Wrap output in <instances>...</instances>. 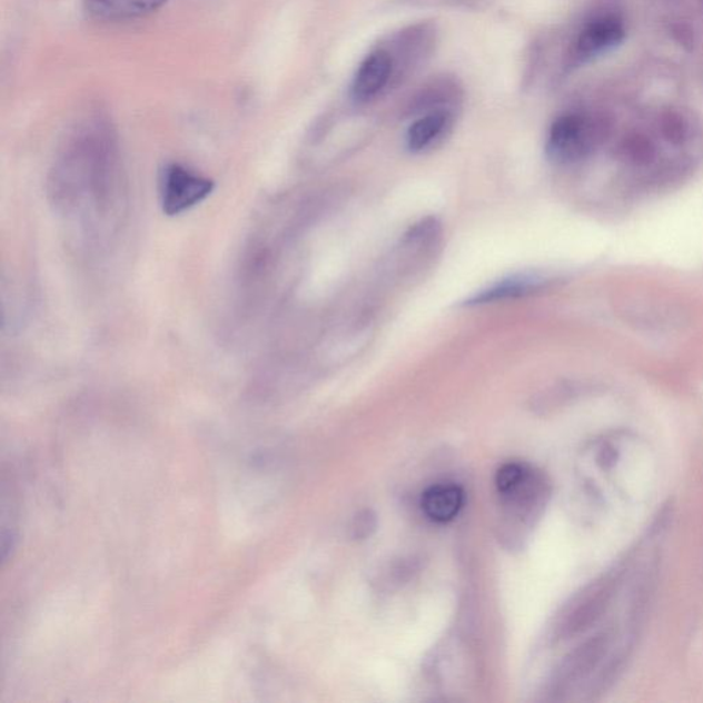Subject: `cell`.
Here are the masks:
<instances>
[{
  "label": "cell",
  "instance_id": "9",
  "mask_svg": "<svg viewBox=\"0 0 703 703\" xmlns=\"http://www.w3.org/2000/svg\"><path fill=\"white\" fill-rule=\"evenodd\" d=\"M465 503V494L458 485L438 484L430 486L422 496V509L438 524L449 523L458 517Z\"/></svg>",
  "mask_w": 703,
  "mask_h": 703
},
{
  "label": "cell",
  "instance_id": "15",
  "mask_svg": "<svg viewBox=\"0 0 703 703\" xmlns=\"http://www.w3.org/2000/svg\"><path fill=\"white\" fill-rule=\"evenodd\" d=\"M701 4H702V9H703V0H700Z\"/></svg>",
  "mask_w": 703,
  "mask_h": 703
},
{
  "label": "cell",
  "instance_id": "13",
  "mask_svg": "<svg viewBox=\"0 0 703 703\" xmlns=\"http://www.w3.org/2000/svg\"><path fill=\"white\" fill-rule=\"evenodd\" d=\"M377 515L372 509H363L357 513L350 525V536L354 541H366L375 531H377Z\"/></svg>",
  "mask_w": 703,
  "mask_h": 703
},
{
  "label": "cell",
  "instance_id": "8",
  "mask_svg": "<svg viewBox=\"0 0 703 703\" xmlns=\"http://www.w3.org/2000/svg\"><path fill=\"white\" fill-rule=\"evenodd\" d=\"M392 69L394 66L388 52L384 50L372 52L357 69L354 85H352V96L359 102L377 97L378 92L388 85Z\"/></svg>",
  "mask_w": 703,
  "mask_h": 703
},
{
  "label": "cell",
  "instance_id": "10",
  "mask_svg": "<svg viewBox=\"0 0 703 703\" xmlns=\"http://www.w3.org/2000/svg\"><path fill=\"white\" fill-rule=\"evenodd\" d=\"M450 117L445 111H433V113L420 117L408 128L407 145L413 151H420L429 148L442 135L447 131Z\"/></svg>",
  "mask_w": 703,
  "mask_h": 703
},
{
  "label": "cell",
  "instance_id": "14",
  "mask_svg": "<svg viewBox=\"0 0 703 703\" xmlns=\"http://www.w3.org/2000/svg\"><path fill=\"white\" fill-rule=\"evenodd\" d=\"M672 38L676 42L684 47V49L691 50L694 47V32L687 23L677 22L671 28Z\"/></svg>",
  "mask_w": 703,
  "mask_h": 703
},
{
  "label": "cell",
  "instance_id": "6",
  "mask_svg": "<svg viewBox=\"0 0 703 703\" xmlns=\"http://www.w3.org/2000/svg\"><path fill=\"white\" fill-rule=\"evenodd\" d=\"M624 27L617 19L605 17L585 27L574 47V57L578 61H588L623 42Z\"/></svg>",
  "mask_w": 703,
  "mask_h": 703
},
{
  "label": "cell",
  "instance_id": "7",
  "mask_svg": "<svg viewBox=\"0 0 703 703\" xmlns=\"http://www.w3.org/2000/svg\"><path fill=\"white\" fill-rule=\"evenodd\" d=\"M167 0H85V11L99 22H126L154 14Z\"/></svg>",
  "mask_w": 703,
  "mask_h": 703
},
{
  "label": "cell",
  "instance_id": "3",
  "mask_svg": "<svg viewBox=\"0 0 703 703\" xmlns=\"http://www.w3.org/2000/svg\"><path fill=\"white\" fill-rule=\"evenodd\" d=\"M214 189L212 180L202 178L178 164H172L162 172V210L169 216L184 214L209 197Z\"/></svg>",
  "mask_w": 703,
  "mask_h": 703
},
{
  "label": "cell",
  "instance_id": "5",
  "mask_svg": "<svg viewBox=\"0 0 703 703\" xmlns=\"http://www.w3.org/2000/svg\"><path fill=\"white\" fill-rule=\"evenodd\" d=\"M615 580L597 585V587L585 595L582 602L574 606L560 626V635L562 638H571L580 634H584L591 626L595 625L606 613L614 595Z\"/></svg>",
  "mask_w": 703,
  "mask_h": 703
},
{
  "label": "cell",
  "instance_id": "12",
  "mask_svg": "<svg viewBox=\"0 0 703 703\" xmlns=\"http://www.w3.org/2000/svg\"><path fill=\"white\" fill-rule=\"evenodd\" d=\"M660 133L666 143L682 146L687 142L689 127L683 117L676 111L667 110L660 117Z\"/></svg>",
  "mask_w": 703,
  "mask_h": 703
},
{
  "label": "cell",
  "instance_id": "4",
  "mask_svg": "<svg viewBox=\"0 0 703 703\" xmlns=\"http://www.w3.org/2000/svg\"><path fill=\"white\" fill-rule=\"evenodd\" d=\"M611 643L612 634L605 631L580 644L562 662L558 672H556L554 689L564 691L588 677L606 657Z\"/></svg>",
  "mask_w": 703,
  "mask_h": 703
},
{
  "label": "cell",
  "instance_id": "1",
  "mask_svg": "<svg viewBox=\"0 0 703 703\" xmlns=\"http://www.w3.org/2000/svg\"><path fill=\"white\" fill-rule=\"evenodd\" d=\"M116 172L113 131L101 117H93L78 127L58 158L52 171V196L67 210H101L113 195Z\"/></svg>",
  "mask_w": 703,
  "mask_h": 703
},
{
  "label": "cell",
  "instance_id": "2",
  "mask_svg": "<svg viewBox=\"0 0 703 703\" xmlns=\"http://www.w3.org/2000/svg\"><path fill=\"white\" fill-rule=\"evenodd\" d=\"M605 133L602 122L582 115L560 117L551 127L547 140V154L551 160L572 164L583 160Z\"/></svg>",
  "mask_w": 703,
  "mask_h": 703
},
{
  "label": "cell",
  "instance_id": "11",
  "mask_svg": "<svg viewBox=\"0 0 703 703\" xmlns=\"http://www.w3.org/2000/svg\"><path fill=\"white\" fill-rule=\"evenodd\" d=\"M541 284V279L536 277H513L506 280H502L501 284L489 287L488 290L479 293L473 298V303L483 304L491 301L506 300V298L519 297L527 295Z\"/></svg>",
  "mask_w": 703,
  "mask_h": 703
}]
</instances>
